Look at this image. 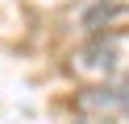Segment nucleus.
<instances>
[{"mask_svg":"<svg viewBox=\"0 0 129 124\" xmlns=\"http://www.w3.org/2000/svg\"><path fill=\"white\" fill-rule=\"evenodd\" d=\"M67 70L87 87H104V83L129 79V29H104L92 33L83 46L71 54Z\"/></svg>","mask_w":129,"mask_h":124,"instance_id":"f257e3e1","label":"nucleus"},{"mask_svg":"<svg viewBox=\"0 0 129 124\" xmlns=\"http://www.w3.org/2000/svg\"><path fill=\"white\" fill-rule=\"evenodd\" d=\"M75 107L83 116H96V120H121V116H129V79L104 83V87H83Z\"/></svg>","mask_w":129,"mask_h":124,"instance_id":"f03ea898","label":"nucleus"},{"mask_svg":"<svg viewBox=\"0 0 129 124\" xmlns=\"http://www.w3.org/2000/svg\"><path fill=\"white\" fill-rule=\"evenodd\" d=\"M121 13H129V0H96V4L83 13V25L96 29V25H104V21H117Z\"/></svg>","mask_w":129,"mask_h":124,"instance_id":"7ed1b4c3","label":"nucleus"},{"mask_svg":"<svg viewBox=\"0 0 129 124\" xmlns=\"http://www.w3.org/2000/svg\"><path fill=\"white\" fill-rule=\"evenodd\" d=\"M108 124H129V116H121V120H108Z\"/></svg>","mask_w":129,"mask_h":124,"instance_id":"20e7f679","label":"nucleus"}]
</instances>
